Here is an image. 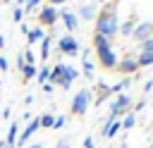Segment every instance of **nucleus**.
Segmentation results:
<instances>
[{
    "label": "nucleus",
    "mask_w": 153,
    "mask_h": 148,
    "mask_svg": "<svg viewBox=\"0 0 153 148\" xmlns=\"http://www.w3.org/2000/svg\"><path fill=\"white\" fill-rule=\"evenodd\" d=\"M96 48H98V53H100V50H110V43H108V38L96 33Z\"/></svg>",
    "instance_id": "14"
},
{
    "label": "nucleus",
    "mask_w": 153,
    "mask_h": 148,
    "mask_svg": "<svg viewBox=\"0 0 153 148\" xmlns=\"http://www.w3.org/2000/svg\"><path fill=\"white\" fill-rule=\"evenodd\" d=\"M136 64H139V67H148V64H153V53H141L139 60H136Z\"/></svg>",
    "instance_id": "12"
},
{
    "label": "nucleus",
    "mask_w": 153,
    "mask_h": 148,
    "mask_svg": "<svg viewBox=\"0 0 153 148\" xmlns=\"http://www.w3.org/2000/svg\"><path fill=\"white\" fill-rule=\"evenodd\" d=\"M22 72H24V79H31V76L36 74V67H33V64H26Z\"/></svg>",
    "instance_id": "19"
},
{
    "label": "nucleus",
    "mask_w": 153,
    "mask_h": 148,
    "mask_svg": "<svg viewBox=\"0 0 153 148\" xmlns=\"http://www.w3.org/2000/svg\"><path fill=\"white\" fill-rule=\"evenodd\" d=\"M2 45H5V41H2V36H0V48H2Z\"/></svg>",
    "instance_id": "33"
},
{
    "label": "nucleus",
    "mask_w": 153,
    "mask_h": 148,
    "mask_svg": "<svg viewBox=\"0 0 153 148\" xmlns=\"http://www.w3.org/2000/svg\"><path fill=\"white\" fill-rule=\"evenodd\" d=\"M22 17H24V10L17 7V10H14V21H22Z\"/></svg>",
    "instance_id": "26"
},
{
    "label": "nucleus",
    "mask_w": 153,
    "mask_h": 148,
    "mask_svg": "<svg viewBox=\"0 0 153 148\" xmlns=\"http://www.w3.org/2000/svg\"><path fill=\"white\" fill-rule=\"evenodd\" d=\"M84 72H93V62H88L86 57H84Z\"/></svg>",
    "instance_id": "27"
},
{
    "label": "nucleus",
    "mask_w": 153,
    "mask_h": 148,
    "mask_svg": "<svg viewBox=\"0 0 153 148\" xmlns=\"http://www.w3.org/2000/svg\"><path fill=\"white\" fill-rule=\"evenodd\" d=\"M17 131H19L17 124H12V127H10V134H7V138H5V146H7V148H12V146L17 143Z\"/></svg>",
    "instance_id": "11"
},
{
    "label": "nucleus",
    "mask_w": 153,
    "mask_h": 148,
    "mask_svg": "<svg viewBox=\"0 0 153 148\" xmlns=\"http://www.w3.org/2000/svg\"><path fill=\"white\" fill-rule=\"evenodd\" d=\"M50 2H55V5H57V2H65V0H50Z\"/></svg>",
    "instance_id": "34"
},
{
    "label": "nucleus",
    "mask_w": 153,
    "mask_h": 148,
    "mask_svg": "<svg viewBox=\"0 0 153 148\" xmlns=\"http://www.w3.org/2000/svg\"><path fill=\"white\" fill-rule=\"evenodd\" d=\"M0 69H2V72L7 69V60H5V57H0Z\"/></svg>",
    "instance_id": "29"
},
{
    "label": "nucleus",
    "mask_w": 153,
    "mask_h": 148,
    "mask_svg": "<svg viewBox=\"0 0 153 148\" xmlns=\"http://www.w3.org/2000/svg\"><path fill=\"white\" fill-rule=\"evenodd\" d=\"M136 67H139V64H136V60H134V57H124V60H122V64H120V69H122V72H127V74L136 72Z\"/></svg>",
    "instance_id": "9"
},
{
    "label": "nucleus",
    "mask_w": 153,
    "mask_h": 148,
    "mask_svg": "<svg viewBox=\"0 0 153 148\" xmlns=\"http://www.w3.org/2000/svg\"><path fill=\"white\" fill-rule=\"evenodd\" d=\"M38 7V0H29L26 2V12H31V10H36Z\"/></svg>",
    "instance_id": "25"
},
{
    "label": "nucleus",
    "mask_w": 153,
    "mask_h": 148,
    "mask_svg": "<svg viewBox=\"0 0 153 148\" xmlns=\"http://www.w3.org/2000/svg\"><path fill=\"white\" fill-rule=\"evenodd\" d=\"M131 31H134V19H129V21H127V24L122 26V33H124V36H129Z\"/></svg>",
    "instance_id": "20"
},
{
    "label": "nucleus",
    "mask_w": 153,
    "mask_h": 148,
    "mask_svg": "<svg viewBox=\"0 0 153 148\" xmlns=\"http://www.w3.org/2000/svg\"><path fill=\"white\" fill-rule=\"evenodd\" d=\"M79 76V72L74 69V67H65V72H62V79H67V81H74Z\"/></svg>",
    "instance_id": "16"
},
{
    "label": "nucleus",
    "mask_w": 153,
    "mask_h": 148,
    "mask_svg": "<svg viewBox=\"0 0 153 148\" xmlns=\"http://www.w3.org/2000/svg\"><path fill=\"white\" fill-rule=\"evenodd\" d=\"M24 60H26L29 64H33V53H31V50H29V53H24Z\"/></svg>",
    "instance_id": "28"
},
{
    "label": "nucleus",
    "mask_w": 153,
    "mask_h": 148,
    "mask_svg": "<svg viewBox=\"0 0 153 148\" xmlns=\"http://www.w3.org/2000/svg\"><path fill=\"white\" fill-rule=\"evenodd\" d=\"M79 14H81V19H93L96 7H93V5H81V7H79Z\"/></svg>",
    "instance_id": "10"
},
{
    "label": "nucleus",
    "mask_w": 153,
    "mask_h": 148,
    "mask_svg": "<svg viewBox=\"0 0 153 148\" xmlns=\"http://www.w3.org/2000/svg\"><path fill=\"white\" fill-rule=\"evenodd\" d=\"M48 76H50V72H48V67H43V69L38 72V81H45Z\"/></svg>",
    "instance_id": "23"
},
{
    "label": "nucleus",
    "mask_w": 153,
    "mask_h": 148,
    "mask_svg": "<svg viewBox=\"0 0 153 148\" xmlns=\"http://www.w3.org/2000/svg\"><path fill=\"white\" fill-rule=\"evenodd\" d=\"M62 72H65V64H57V67L50 72V79H53V81H60V79H62Z\"/></svg>",
    "instance_id": "18"
},
{
    "label": "nucleus",
    "mask_w": 153,
    "mask_h": 148,
    "mask_svg": "<svg viewBox=\"0 0 153 148\" xmlns=\"http://www.w3.org/2000/svg\"><path fill=\"white\" fill-rule=\"evenodd\" d=\"M55 124V119L50 117V115H45V117H41V127H53Z\"/></svg>",
    "instance_id": "21"
},
{
    "label": "nucleus",
    "mask_w": 153,
    "mask_h": 148,
    "mask_svg": "<svg viewBox=\"0 0 153 148\" xmlns=\"http://www.w3.org/2000/svg\"><path fill=\"white\" fill-rule=\"evenodd\" d=\"M43 38V31L41 29H31L29 31V43H36V41H41Z\"/></svg>",
    "instance_id": "17"
},
{
    "label": "nucleus",
    "mask_w": 153,
    "mask_h": 148,
    "mask_svg": "<svg viewBox=\"0 0 153 148\" xmlns=\"http://www.w3.org/2000/svg\"><path fill=\"white\" fill-rule=\"evenodd\" d=\"M100 2H105V0H100Z\"/></svg>",
    "instance_id": "35"
},
{
    "label": "nucleus",
    "mask_w": 153,
    "mask_h": 148,
    "mask_svg": "<svg viewBox=\"0 0 153 148\" xmlns=\"http://www.w3.org/2000/svg\"><path fill=\"white\" fill-rule=\"evenodd\" d=\"M57 148H69V143H65V141H60V143H57Z\"/></svg>",
    "instance_id": "31"
},
{
    "label": "nucleus",
    "mask_w": 153,
    "mask_h": 148,
    "mask_svg": "<svg viewBox=\"0 0 153 148\" xmlns=\"http://www.w3.org/2000/svg\"><path fill=\"white\" fill-rule=\"evenodd\" d=\"M129 127H134V115H129V117L122 122V129H129Z\"/></svg>",
    "instance_id": "24"
},
{
    "label": "nucleus",
    "mask_w": 153,
    "mask_h": 148,
    "mask_svg": "<svg viewBox=\"0 0 153 148\" xmlns=\"http://www.w3.org/2000/svg\"><path fill=\"white\" fill-rule=\"evenodd\" d=\"M60 48H62L65 53H76V50H79V45H76V41H74L72 36H65V38L60 41Z\"/></svg>",
    "instance_id": "6"
},
{
    "label": "nucleus",
    "mask_w": 153,
    "mask_h": 148,
    "mask_svg": "<svg viewBox=\"0 0 153 148\" xmlns=\"http://www.w3.org/2000/svg\"><path fill=\"white\" fill-rule=\"evenodd\" d=\"M96 31H98V36H112L115 31H117V17H115V12L112 10H108V12H103V14H98V24H96Z\"/></svg>",
    "instance_id": "1"
},
{
    "label": "nucleus",
    "mask_w": 153,
    "mask_h": 148,
    "mask_svg": "<svg viewBox=\"0 0 153 148\" xmlns=\"http://www.w3.org/2000/svg\"><path fill=\"white\" fill-rule=\"evenodd\" d=\"M55 19H57L55 7H43V10H41V21H43V24H53Z\"/></svg>",
    "instance_id": "5"
},
{
    "label": "nucleus",
    "mask_w": 153,
    "mask_h": 148,
    "mask_svg": "<svg viewBox=\"0 0 153 148\" xmlns=\"http://www.w3.org/2000/svg\"><path fill=\"white\" fill-rule=\"evenodd\" d=\"M141 53H153V36L148 38V41H143V50Z\"/></svg>",
    "instance_id": "22"
},
{
    "label": "nucleus",
    "mask_w": 153,
    "mask_h": 148,
    "mask_svg": "<svg viewBox=\"0 0 153 148\" xmlns=\"http://www.w3.org/2000/svg\"><path fill=\"white\" fill-rule=\"evenodd\" d=\"M38 127H41V119H38V117H36V119H31V122H29V127H26V129L22 131V136L17 138V143H24L31 134H36V129H38Z\"/></svg>",
    "instance_id": "4"
},
{
    "label": "nucleus",
    "mask_w": 153,
    "mask_h": 148,
    "mask_svg": "<svg viewBox=\"0 0 153 148\" xmlns=\"http://www.w3.org/2000/svg\"><path fill=\"white\" fill-rule=\"evenodd\" d=\"M62 21L67 24V29H69V31H74V29H76V17H74V14L65 12V14H62Z\"/></svg>",
    "instance_id": "13"
},
{
    "label": "nucleus",
    "mask_w": 153,
    "mask_h": 148,
    "mask_svg": "<svg viewBox=\"0 0 153 148\" xmlns=\"http://www.w3.org/2000/svg\"><path fill=\"white\" fill-rule=\"evenodd\" d=\"M151 26H153V24H151Z\"/></svg>",
    "instance_id": "36"
},
{
    "label": "nucleus",
    "mask_w": 153,
    "mask_h": 148,
    "mask_svg": "<svg viewBox=\"0 0 153 148\" xmlns=\"http://www.w3.org/2000/svg\"><path fill=\"white\" fill-rule=\"evenodd\" d=\"M48 48H50V36L41 38V57L43 60H48Z\"/></svg>",
    "instance_id": "15"
},
{
    "label": "nucleus",
    "mask_w": 153,
    "mask_h": 148,
    "mask_svg": "<svg viewBox=\"0 0 153 148\" xmlns=\"http://www.w3.org/2000/svg\"><path fill=\"white\" fill-rule=\"evenodd\" d=\"M98 57H100V64H103V67H115V55H112V50H100Z\"/></svg>",
    "instance_id": "7"
},
{
    "label": "nucleus",
    "mask_w": 153,
    "mask_h": 148,
    "mask_svg": "<svg viewBox=\"0 0 153 148\" xmlns=\"http://www.w3.org/2000/svg\"><path fill=\"white\" fill-rule=\"evenodd\" d=\"M29 148H43V146H41V143H36V146H29Z\"/></svg>",
    "instance_id": "32"
},
{
    "label": "nucleus",
    "mask_w": 153,
    "mask_h": 148,
    "mask_svg": "<svg viewBox=\"0 0 153 148\" xmlns=\"http://www.w3.org/2000/svg\"><path fill=\"white\" fill-rule=\"evenodd\" d=\"M127 105H129V95H120V98L112 103L110 112H112V115H120V110H122V107H127Z\"/></svg>",
    "instance_id": "8"
},
{
    "label": "nucleus",
    "mask_w": 153,
    "mask_h": 148,
    "mask_svg": "<svg viewBox=\"0 0 153 148\" xmlns=\"http://www.w3.org/2000/svg\"><path fill=\"white\" fill-rule=\"evenodd\" d=\"M151 31H153V26L151 24H139V26H134V31H131V36H134V41H148L151 38Z\"/></svg>",
    "instance_id": "3"
},
{
    "label": "nucleus",
    "mask_w": 153,
    "mask_h": 148,
    "mask_svg": "<svg viewBox=\"0 0 153 148\" xmlns=\"http://www.w3.org/2000/svg\"><path fill=\"white\" fill-rule=\"evenodd\" d=\"M84 148H93V141H91V138H86V141H84Z\"/></svg>",
    "instance_id": "30"
},
{
    "label": "nucleus",
    "mask_w": 153,
    "mask_h": 148,
    "mask_svg": "<svg viewBox=\"0 0 153 148\" xmlns=\"http://www.w3.org/2000/svg\"><path fill=\"white\" fill-rule=\"evenodd\" d=\"M88 103H91V91H79L76 95H74V100H72V112L74 115H84L86 112V107H88Z\"/></svg>",
    "instance_id": "2"
}]
</instances>
